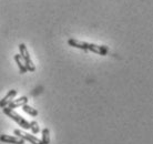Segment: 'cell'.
Listing matches in <instances>:
<instances>
[{
  "instance_id": "obj_3",
  "label": "cell",
  "mask_w": 153,
  "mask_h": 144,
  "mask_svg": "<svg viewBox=\"0 0 153 144\" xmlns=\"http://www.w3.org/2000/svg\"><path fill=\"white\" fill-rule=\"evenodd\" d=\"M15 134L17 137L23 139L25 141H29V142L32 144H42L41 140H39L38 137H33V135H31V134H28V133L23 132V131H20V130H15Z\"/></svg>"
},
{
  "instance_id": "obj_9",
  "label": "cell",
  "mask_w": 153,
  "mask_h": 144,
  "mask_svg": "<svg viewBox=\"0 0 153 144\" xmlns=\"http://www.w3.org/2000/svg\"><path fill=\"white\" fill-rule=\"evenodd\" d=\"M22 110L25 111L26 113L30 114L31 117H37V115H38V111L36 110L35 108L28 105V104H25V105H22Z\"/></svg>"
},
{
  "instance_id": "obj_4",
  "label": "cell",
  "mask_w": 153,
  "mask_h": 144,
  "mask_svg": "<svg viewBox=\"0 0 153 144\" xmlns=\"http://www.w3.org/2000/svg\"><path fill=\"white\" fill-rule=\"evenodd\" d=\"M0 141L2 143H10V144H25V140L19 137H11L8 134H1Z\"/></svg>"
},
{
  "instance_id": "obj_11",
  "label": "cell",
  "mask_w": 153,
  "mask_h": 144,
  "mask_svg": "<svg viewBox=\"0 0 153 144\" xmlns=\"http://www.w3.org/2000/svg\"><path fill=\"white\" fill-rule=\"evenodd\" d=\"M29 123H30V130L32 131V133H33V134H37V133L40 131L39 124L36 121H31V122H29Z\"/></svg>"
},
{
  "instance_id": "obj_5",
  "label": "cell",
  "mask_w": 153,
  "mask_h": 144,
  "mask_svg": "<svg viewBox=\"0 0 153 144\" xmlns=\"http://www.w3.org/2000/svg\"><path fill=\"white\" fill-rule=\"evenodd\" d=\"M88 51L98 53V54H101V56H105L109 52V49L105 46H98V45H94V43H89Z\"/></svg>"
},
{
  "instance_id": "obj_7",
  "label": "cell",
  "mask_w": 153,
  "mask_h": 144,
  "mask_svg": "<svg viewBox=\"0 0 153 144\" xmlns=\"http://www.w3.org/2000/svg\"><path fill=\"white\" fill-rule=\"evenodd\" d=\"M28 96H21V98L17 99V100H12L11 102L8 104V108L9 109H16V108H19V106H22L25 104L28 103Z\"/></svg>"
},
{
  "instance_id": "obj_10",
  "label": "cell",
  "mask_w": 153,
  "mask_h": 144,
  "mask_svg": "<svg viewBox=\"0 0 153 144\" xmlns=\"http://www.w3.org/2000/svg\"><path fill=\"white\" fill-rule=\"evenodd\" d=\"M42 144H49L50 143V131L49 129H45L42 130V140H41Z\"/></svg>"
},
{
  "instance_id": "obj_1",
  "label": "cell",
  "mask_w": 153,
  "mask_h": 144,
  "mask_svg": "<svg viewBox=\"0 0 153 144\" xmlns=\"http://www.w3.org/2000/svg\"><path fill=\"white\" fill-rule=\"evenodd\" d=\"M4 113L6 114V115H8L10 119H12L13 121L16 122V123H18V124L22 128V129L25 130H29L30 129V123L28 121H26L25 119L22 118V117H20L19 114L17 113V112H15L13 111V109H9V108H4Z\"/></svg>"
},
{
  "instance_id": "obj_6",
  "label": "cell",
  "mask_w": 153,
  "mask_h": 144,
  "mask_svg": "<svg viewBox=\"0 0 153 144\" xmlns=\"http://www.w3.org/2000/svg\"><path fill=\"white\" fill-rule=\"evenodd\" d=\"M16 95H17V90H10L7 94L4 95V99H1V101H0V108H2V109L7 108L8 104L13 100V98H15Z\"/></svg>"
},
{
  "instance_id": "obj_8",
  "label": "cell",
  "mask_w": 153,
  "mask_h": 144,
  "mask_svg": "<svg viewBox=\"0 0 153 144\" xmlns=\"http://www.w3.org/2000/svg\"><path fill=\"white\" fill-rule=\"evenodd\" d=\"M15 61H16V63H17V65H18V68H19L20 73H26V72H28L27 65H26L25 61H23V59L21 58L20 54H16Z\"/></svg>"
},
{
  "instance_id": "obj_2",
  "label": "cell",
  "mask_w": 153,
  "mask_h": 144,
  "mask_svg": "<svg viewBox=\"0 0 153 144\" xmlns=\"http://www.w3.org/2000/svg\"><path fill=\"white\" fill-rule=\"evenodd\" d=\"M19 50H20V56H21V58L23 59L25 63H26V65H27L28 71L33 72L36 70L35 63H33V62H32V60H31L30 54H29V51H28L26 45H23V43L19 45Z\"/></svg>"
}]
</instances>
